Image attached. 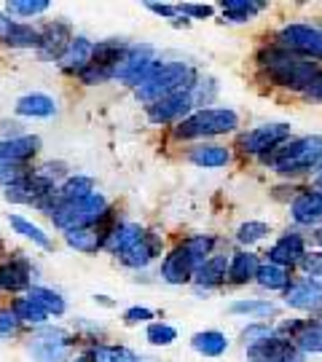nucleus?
<instances>
[{"label": "nucleus", "instance_id": "nucleus-38", "mask_svg": "<svg viewBox=\"0 0 322 362\" xmlns=\"http://www.w3.org/2000/svg\"><path fill=\"white\" fill-rule=\"evenodd\" d=\"M271 226L269 223H263V220H245L239 228H236V242L239 245H258V242H263L266 236H269Z\"/></svg>", "mask_w": 322, "mask_h": 362}, {"label": "nucleus", "instance_id": "nucleus-53", "mask_svg": "<svg viewBox=\"0 0 322 362\" xmlns=\"http://www.w3.org/2000/svg\"><path fill=\"white\" fill-rule=\"evenodd\" d=\"M11 27H13V22H11V19H8V16H6V13H0V38L6 40V35H8V33H11Z\"/></svg>", "mask_w": 322, "mask_h": 362}, {"label": "nucleus", "instance_id": "nucleus-1", "mask_svg": "<svg viewBox=\"0 0 322 362\" xmlns=\"http://www.w3.org/2000/svg\"><path fill=\"white\" fill-rule=\"evenodd\" d=\"M258 65L260 70H266L269 78L277 83V86H282V89H290V91H304L309 86V81L320 70L306 62V59H301L296 54L284 52L282 46H274V49H260L258 54Z\"/></svg>", "mask_w": 322, "mask_h": 362}, {"label": "nucleus", "instance_id": "nucleus-17", "mask_svg": "<svg viewBox=\"0 0 322 362\" xmlns=\"http://www.w3.org/2000/svg\"><path fill=\"white\" fill-rule=\"evenodd\" d=\"M40 140L35 134H22V137H8L0 140V164H27L38 153Z\"/></svg>", "mask_w": 322, "mask_h": 362}, {"label": "nucleus", "instance_id": "nucleus-32", "mask_svg": "<svg viewBox=\"0 0 322 362\" xmlns=\"http://www.w3.org/2000/svg\"><path fill=\"white\" fill-rule=\"evenodd\" d=\"M220 6H223V16L229 22H247L258 11H263L266 3L263 0H223Z\"/></svg>", "mask_w": 322, "mask_h": 362}, {"label": "nucleus", "instance_id": "nucleus-23", "mask_svg": "<svg viewBox=\"0 0 322 362\" xmlns=\"http://www.w3.org/2000/svg\"><path fill=\"white\" fill-rule=\"evenodd\" d=\"M54 113H57V103H54V97L43 94V91L25 94L16 103V116L22 118H52Z\"/></svg>", "mask_w": 322, "mask_h": 362}, {"label": "nucleus", "instance_id": "nucleus-35", "mask_svg": "<svg viewBox=\"0 0 322 362\" xmlns=\"http://www.w3.org/2000/svg\"><path fill=\"white\" fill-rule=\"evenodd\" d=\"M27 296L33 298V300H38L43 309L49 311V317H62L64 311H67V303H64V298L59 296V293H54V290H49V287L43 285H33L30 290H27Z\"/></svg>", "mask_w": 322, "mask_h": 362}, {"label": "nucleus", "instance_id": "nucleus-43", "mask_svg": "<svg viewBox=\"0 0 322 362\" xmlns=\"http://www.w3.org/2000/svg\"><path fill=\"white\" fill-rule=\"evenodd\" d=\"M145 336H148V341H151L154 346H169V344H175L178 330L169 322H151L148 330H145Z\"/></svg>", "mask_w": 322, "mask_h": 362}, {"label": "nucleus", "instance_id": "nucleus-4", "mask_svg": "<svg viewBox=\"0 0 322 362\" xmlns=\"http://www.w3.org/2000/svg\"><path fill=\"white\" fill-rule=\"evenodd\" d=\"M196 70L185 62H164L161 70L156 73L145 86L137 89V100H142L145 105L156 103L161 97H167L172 91H180V89H193L196 83Z\"/></svg>", "mask_w": 322, "mask_h": 362}, {"label": "nucleus", "instance_id": "nucleus-29", "mask_svg": "<svg viewBox=\"0 0 322 362\" xmlns=\"http://www.w3.org/2000/svg\"><path fill=\"white\" fill-rule=\"evenodd\" d=\"M191 346L199 354H205V357H220L229 349V338L220 330H202V333H196L191 338Z\"/></svg>", "mask_w": 322, "mask_h": 362}, {"label": "nucleus", "instance_id": "nucleus-14", "mask_svg": "<svg viewBox=\"0 0 322 362\" xmlns=\"http://www.w3.org/2000/svg\"><path fill=\"white\" fill-rule=\"evenodd\" d=\"M196 263L191 260V255L185 252V247H175L169 252L164 263H161V279L169 285H188L193 276H196Z\"/></svg>", "mask_w": 322, "mask_h": 362}, {"label": "nucleus", "instance_id": "nucleus-15", "mask_svg": "<svg viewBox=\"0 0 322 362\" xmlns=\"http://www.w3.org/2000/svg\"><path fill=\"white\" fill-rule=\"evenodd\" d=\"M161 245H164V242H159L156 233L145 231V236H142L140 242H134V245L127 247L124 252H118L116 258L121 260L124 266H129V269H145L151 260L161 255Z\"/></svg>", "mask_w": 322, "mask_h": 362}, {"label": "nucleus", "instance_id": "nucleus-16", "mask_svg": "<svg viewBox=\"0 0 322 362\" xmlns=\"http://www.w3.org/2000/svg\"><path fill=\"white\" fill-rule=\"evenodd\" d=\"M306 255V242L298 233H284L280 242H274V247L269 250V263L287 269V266H298L301 258Z\"/></svg>", "mask_w": 322, "mask_h": 362}, {"label": "nucleus", "instance_id": "nucleus-57", "mask_svg": "<svg viewBox=\"0 0 322 362\" xmlns=\"http://www.w3.org/2000/svg\"><path fill=\"white\" fill-rule=\"evenodd\" d=\"M317 242L322 245V228H317Z\"/></svg>", "mask_w": 322, "mask_h": 362}, {"label": "nucleus", "instance_id": "nucleus-22", "mask_svg": "<svg viewBox=\"0 0 322 362\" xmlns=\"http://www.w3.org/2000/svg\"><path fill=\"white\" fill-rule=\"evenodd\" d=\"M91 57H94V43L89 38H84V35H78V38H73L70 49L64 52L62 59H59V67L64 73H78L81 76L91 65Z\"/></svg>", "mask_w": 322, "mask_h": 362}, {"label": "nucleus", "instance_id": "nucleus-20", "mask_svg": "<svg viewBox=\"0 0 322 362\" xmlns=\"http://www.w3.org/2000/svg\"><path fill=\"white\" fill-rule=\"evenodd\" d=\"M226 276H229V258L226 255H212L196 269L193 282L199 285V290H218V287H223Z\"/></svg>", "mask_w": 322, "mask_h": 362}, {"label": "nucleus", "instance_id": "nucleus-50", "mask_svg": "<svg viewBox=\"0 0 322 362\" xmlns=\"http://www.w3.org/2000/svg\"><path fill=\"white\" fill-rule=\"evenodd\" d=\"M124 320H127V322H151V320H154V311L145 309V306H129V309L124 311Z\"/></svg>", "mask_w": 322, "mask_h": 362}, {"label": "nucleus", "instance_id": "nucleus-37", "mask_svg": "<svg viewBox=\"0 0 322 362\" xmlns=\"http://www.w3.org/2000/svg\"><path fill=\"white\" fill-rule=\"evenodd\" d=\"M38 40H40V30L27 25H16V22H13L11 33L6 35V43L11 49H38Z\"/></svg>", "mask_w": 322, "mask_h": 362}, {"label": "nucleus", "instance_id": "nucleus-44", "mask_svg": "<svg viewBox=\"0 0 322 362\" xmlns=\"http://www.w3.org/2000/svg\"><path fill=\"white\" fill-rule=\"evenodd\" d=\"M30 172H33V169L27 167V164H0V185H3V188H11L16 182L27 180Z\"/></svg>", "mask_w": 322, "mask_h": 362}, {"label": "nucleus", "instance_id": "nucleus-3", "mask_svg": "<svg viewBox=\"0 0 322 362\" xmlns=\"http://www.w3.org/2000/svg\"><path fill=\"white\" fill-rule=\"evenodd\" d=\"M239 127V116L229 107H202L191 116H185L175 127L178 140H205V137H218L229 134Z\"/></svg>", "mask_w": 322, "mask_h": 362}, {"label": "nucleus", "instance_id": "nucleus-52", "mask_svg": "<svg viewBox=\"0 0 322 362\" xmlns=\"http://www.w3.org/2000/svg\"><path fill=\"white\" fill-rule=\"evenodd\" d=\"M145 8L159 13V16H175V13H180L178 6H172V3H145Z\"/></svg>", "mask_w": 322, "mask_h": 362}, {"label": "nucleus", "instance_id": "nucleus-7", "mask_svg": "<svg viewBox=\"0 0 322 362\" xmlns=\"http://www.w3.org/2000/svg\"><path fill=\"white\" fill-rule=\"evenodd\" d=\"M280 43L284 52L301 59H322V30L311 25H287L280 30Z\"/></svg>", "mask_w": 322, "mask_h": 362}, {"label": "nucleus", "instance_id": "nucleus-51", "mask_svg": "<svg viewBox=\"0 0 322 362\" xmlns=\"http://www.w3.org/2000/svg\"><path fill=\"white\" fill-rule=\"evenodd\" d=\"M306 100H311V103H322V70L317 73V76L309 81V86L301 91Z\"/></svg>", "mask_w": 322, "mask_h": 362}, {"label": "nucleus", "instance_id": "nucleus-46", "mask_svg": "<svg viewBox=\"0 0 322 362\" xmlns=\"http://www.w3.org/2000/svg\"><path fill=\"white\" fill-rule=\"evenodd\" d=\"M193 86H196V89H205V91H193V103L205 105V107L212 103V100H215V94H218V91H215V89H218V83H215L209 76H205V78L199 76Z\"/></svg>", "mask_w": 322, "mask_h": 362}, {"label": "nucleus", "instance_id": "nucleus-49", "mask_svg": "<svg viewBox=\"0 0 322 362\" xmlns=\"http://www.w3.org/2000/svg\"><path fill=\"white\" fill-rule=\"evenodd\" d=\"M19 317L13 314V309H0V338H8L19 330Z\"/></svg>", "mask_w": 322, "mask_h": 362}, {"label": "nucleus", "instance_id": "nucleus-40", "mask_svg": "<svg viewBox=\"0 0 322 362\" xmlns=\"http://www.w3.org/2000/svg\"><path fill=\"white\" fill-rule=\"evenodd\" d=\"M8 223H11V228L16 233H22V236H27L30 242H35L38 247H43V250H49L52 247V242H49V236L40 231L35 223H30L27 218H22V215H11L8 218Z\"/></svg>", "mask_w": 322, "mask_h": 362}, {"label": "nucleus", "instance_id": "nucleus-21", "mask_svg": "<svg viewBox=\"0 0 322 362\" xmlns=\"http://www.w3.org/2000/svg\"><path fill=\"white\" fill-rule=\"evenodd\" d=\"M290 215L298 226H314L317 220H322V191H304L293 199Z\"/></svg>", "mask_w": 322, "mask_h": 362}, {"label": "nucleus", "instance_id": "nucleus-47", "mask_svg": "<svg viewBox=\"0 0 322 362\" xmlns=\"http://www.w3.org/2000/svg\"><path fill=\"white\" fill-rule=\"evenodd\" d=\"M298 266H301V272L306 274L309 279H320L322 276V250H317V252H306Z\"/></svg>", "mask_w": 322, "mask_h": 362}, {"label": "nucleus", "instance_id": "nucleus-5", "mask_svg": "<svg viewBox=\"0 0 322 362\" xmlns=\"http://www.w3.org/2000/svg\"><path fill=\"white\" fill-rule=\"evenodd\" d=\"M27 354L33 362H67L73 354V336L57 327L38 330L27 344Z\"/></svg>", "mask_w": 322, "mask_h": 362}, {"label": "nucleus", "instance_id": "nucleus-31", "mask_svg": "<svg viewBox=\"0 0 322 362\" xmlns=\"http://www.w3.org/2000/svg\"><path fill=\"white\" fill-rule=\"evenodd\" d=\"M46 196L49 194H46V191H40L38 185L30 180V177L22 180V182H16V185H11V188H6V199L13 202V204H30V207L35 204V207H38Z\"/></svg>", "mask_w": 322, "mask_h": 362}, {"label": "nucleus", "instance_id": "nucleus-48", "mask_svg": "<svg viewBox=\"0 0 322 362\" xmlns=\"http://www.w3.org/2000/svg\"><path fill=\"white\" fill-rule=\"evenodd\" d=\"M178 11L188 19V16H193V19H207V16H212L215 13V8L212 6H207V3H180L178 6Z\"/></svg>", "mask_w": 322, "mask_h": 362}, {"label": "nucleus", "instance_id": "nucleus-36", "mask_svg": "<svg viewBox=\"0 0 322 362\" xmlns=\"http://www.w3.org/2000/svg\"><path fill=\"white\" fill-rule=\"evenodd\" d=\"M91 362H137L140 357L127 346H108V344H97L89 349Z\"/></svg>", "mask_w": 322, "mask_h": 362}, {"label": "nucleus", "instance_id": "nucleus-42", "mask_svg": "<svg viewBox=\"0 0 322 362\" xmlns=\"http://www.w3.org/2000/svg\"><path fill=\"white\" fill-rule=\"evenodd\" d=\"M49 0H8L6 11L13 16H38V13L49 11Z\"/></svg>", "mask_w": 322, "mask_h": 362}, {"label": "nucleus", "instance_id": "nucleus-55", "mask_svg": "<svg viewBox=\"0 0 322 362\" xmlns=\"http://www.w3.org/2000/svg\"><path fill=\"white\" fill-rule=\"evenodd\" d=\"M73 362H91V357H89V351H84V354H78L76 360Z\"/></svg>", "mask_w": 322, "mask_h": 362}, {"label": "nucleus", "instance_id": "nucleus-54", "mask_svg": "<svg viewBox=\"0 0 322 362\" xmlns=\"http://www.w3.org/2000/svg\"><path fill=\"white\" fill-rule=\"evenodd\" d=\"M188 25H191V22H188L185 16H183V19H175V27H178V30H183V27H188Z\"/></svg>", "mask_w": 322, "mask_h": 362}, {"label": "nucleus", "instance_id": "nucleus-45", "mask_svg": "<svg viewBox=\"0 0 322 362\" xmlns=\"http://www.w3.org/2000/svg\"><path fill=\"white\" fill-rule=\"evenodd\" d=\"M277 336V330L274 327H269V325L258 322V325H247L245 330H242V341H245V346L250 349V346H255V344H260V341H269V338Z\"/></svg>", "mask_w": 322, "mask_h": 362}, {"label": "nucleus", "instance_id": "nucleus-18", "mask_svg": "<svg viewBox=\"0 0 322 362\" xmlns=\"http://www.w3.org/2000/svg\"><path fill=\"white\" fill-rule=\"evenodd\" d=\"M151 62H154V49H151L148 43H142V46H127L124 57L118 59L116 76H113V78L124 81V83H129L132 78L137 76L140 70H145Z\"/></svg>", "mask_w": 322, "mask_h": 362}, {"label": "nucleus", "instance_id": "nucleus-19", "mask_svg": "<svg viewBox=\"0 0 322 362\" xmlns=\"http://www.w3.org/2000/svg\"><path fill=\"white\" fill-rule=\"evenodd\" d=\"M30 279H33V269L25 258H13L0 263V290L6 293H22L30 290Z\"/></svg>", "mask_w": 322, "mask_h": 362}, {"label": "nucleus", "instance_id": "nucleus-30", "mask_svg": "<svg viewBox=\"0 0 322 362\" xmlns=\"http://www.w3.org/2000/svg\"><path fill=\"white\" fill-rule=\"evenodd\" d=\"M54 194L59 202H78V199H86L89 194H94V182L89 175H70Z\"/></svg>", "mask_w": 322, "mask_h": 362}, {"label": "nucleus", "instance_id": "nucleus-26", "mask_svg": "<svg viewBox=\"0 0 322 362\" xmlns=\"http://www.w3.org/2000/svg\"><path fill=\"white\" fill-rule=\"evenodd\" d=\"M62 177L64 180L70 177L64 161H46V164H40V167H35L33 172H30V180L35 182L40 191H46V194L57 191V185H59Z\"/></svg>", "mask_w": 322, "mask_h": 362}, {"label": "nucleus", "instance_id": "nucleus-41", "mask_svg": "<svg viewBox=\"0 0 322 362\" xmlns=\"http://www.w3.org/2000/svg\"><path fill=\"white\" fill-rule=\"evenodd\" d=\"M185 252L191 255V260L196 266H202L207 258H212V250H215V239L212 236H193L185 242Z\"/></svg>", "mask_w": 322, "mask_h": 362}, {"label": "nucleus", "instance_id": "nucleus-39", "mask_svg": "<svg viewBox=\"0 0 322 362\" xmlns=\"http://www.w3.org/2000/svg\"><path fill=\"white\" fill-rule=\"evenodd\" d=\"M229 311H231V314H247V317L269 320V317L277 314V306L269 303V300H258V298H253V300H236V303L229 306Z\"/></svg>", "mask_w": 322, "mask_h": 362}, {"label": "nucleus", "instance_id": "nucleus-56", "mask_svg": "<svg viewBox=\"0 0 322 362\" xmlns=\"http://www.w3.org/2000/svg\"><path fill=\"white\" fill-rule=\"evenodd\" d=\"M314 185H317V191H322V172L317 175V180H314Z\"/></svg>", "mask_w": 322, "mask_h": 362}, {"label": "nucleus", "instance_id": "nucleus-12", "mask_svg": "<svg viewBox=\"0 0 322 362\" xmlns=\"http://www.w3.org/2000/svg\"><path fill=\"white\" fill-rule=\"evenodd\" d=\"M282 298L290 309L317 311V309H322V282L320 279H309V276L296 279V282H290V285H287V290L282 293Z\"/></svg>", "mask_w": 322, "mask_h": 362}, {"label": "nucleus", "instance_id": "nucleus-33", "mask_svg": "<svg viewBox=\"0 0 322 362\" xmlns=\"http://www.w3.org/2000/svg\"><path fill=\"white\" fill-rule=\"evenodd\" d=\"M290 341H293L296 349H301L304 354H322V325L306 322Z\"/></svg>", "mask_w": 322, "mask_h": 362}, {"label": "nucleus", "instance_id": "nucleus-25", "mask_svg": "<svg viewBox=\"0 0 322 362\" xmlns=\"http://www.w3.org/2000/svg\"><path fill=\"white\" fill-rule=\"evenodd\" d=\"M258 269H260L258 255H253V252H236L231 258V263H229V276L226 279L231 282V287H242L250 279H255Z\"/></svg>", "mask_w": 322, "mask_h": 362}, {"label": "nucleus", "instance_id": "nucleus-24", "mask_svg": "<svg viewBox=\"0 0 322 362\" xmlns=\"http://www.w3.org/2000/svg\"><path fill=\"white\" fill-rule=\"evenodd\" d=\"M142 236H145V228L137 226V223H116L110 228V233H108V239H105V250H110L113 255H118V252H124L134 242H140Z\"/></svg>", "mask_w": 322, "mask_h": 362}, {"label": "nucleus", "instance_id": "nucleus-2", "mask_svg": "<svg viewBox=\"0 0 322 362\" xmlns=\"http://www.w3.org/2000/svg\"><path fill=\"white\" fill-rule=\"evenodd\" d=\"M263 161L274 172H280V175H304L311 167H320L322 164V134L287 140L274 153L263 156Z\"/></svg>", "mask_w": 322, "mask_h": 362}, {"label": "nucleus", "instance_id": "nucleus-10", "mask_svg": "<svg viewBox=\"0 0 322 362\" xmlns=\"http://www.w3.org/2000/svg\"><path fill=\"white\" fill-rule=\"evenodd\" d=\"M191 107H193V89H180L148 105V118L154 124H169V121L185 118V113H191Z\"/></svg>", "mask_w": 322, "mask_h": 362}, {"label": "nucleus", "instance_id": "nucleus-34", "mask_svg": "<svg viewBox=\"0 0 322 362\" xmlns=\"http://www.w3.org/2000/svg\"><path fill=\"white\" fill-rule=\"evenodd\" d=\"M13 314L19 317V322H27V325H40L49 320V311L40 306L38 300H33L30 296H22L13 300Z\"/></svg>", "mask_w": 322, "mask_h": 362}, {"label": "nucleus", "instance_id": "nucleus-28", "mask_svg": "<svg viewBox=\"0 0 322 362\" xmlns=\"http://www.w3.org/2000/svg\"><path fill=\"white\" fill-rule=\"evenodd\" d=\"M255 282L260 290H269V293H284L290 285V274L287 269H280L274 263H260V269L255 274Z\"/></svg>", "mask_w": 322, "mask_h": 362}, {"label": "nucleus", "instance_id": "nucleus-6", "mask_svg": "<svg viewBox=\"0 0 322 362\" xmlns=\"http://www.w3.org/2000/svg\"><path fill=\"white\" fill-rule=\"evenodd\" d=\"M127 52V43L124 40H103L94 46V57H91V65L81 73V81L89 83V86H97V83H105L108 78L116 76V65L118 59Z\"/></svg>", "mask_w": 322, "mask_h": 362}, {"label": "nucleus", "instance_id": "nucleus-27", "mask_svg": "<svg viewBox=\"0 0 322 362\" xmlns=\"http://www.w3.org/2000/svg\"><path fill=\"white\" fill-rule=\"evenodd\" d=\"M188 158H191L196 167L218 169V167H226L231 161V151L223 148V145H199V148H193L191 153H188Z\"/></svg>", "mask_w": 322, "mask_h": 362}, {"label": "nucleus", "instance_id": "nucleus-9", "mask_svg": "<svg viewBox=\"0 0 322 362\" xmlns=\"http://www.w3.org/2000/svg\"><path fill=\"white\" fill-rule=\"evenodd\" d=\"M250 362H306V354L296 349V344L290 338L274 336L269 341H260L255 346L247 349Z\"/></svg>", "mask_w": 322, "mask_h": 362}, {"label": "nucleus", "instance_id": "nucleus-11", "mask_svg": "<svg viewBox=\"0 0 322 362\" xmlns=\"http://www.w3.org/2000/svg\"><path fill=\"white\" fill-rule=\"evenodd\" d=\"M73 43V33L64 22H49L40 27V40H38V59L43 62H59L64 57V52Z\"/></svg>", "mask_w": 322, "mask_h": 362}, {"label": "nucleus", "instance_id": "nucleus-8", "mask_svg": "<svg viewBox=\"0 0 322 362\" xmlns=\"http://www.w3.org/2000/svg\"><path fill=\"white\" fill-rule=\"evenodd\" d=\"M290 140V124H263L239 137V148L253 156H269Z\"/></svg>", "mask_w": 322, "mask_h": 362}, {"label": "nucleus", "instance_id": "nucleus-13", "mask_svg": "<svg viewBox=\"0 0 322 362\" xmlns=\"http://www.w3.org/2000/svg\"><path fill=\"white\" fill-rule=\"evenodd\" d=\"M113 228V223H108V218H103L94 226H84V228H73V231H64V242L81 250V252H97L100 247H105V239Z\"/></svg>", "mask_w": 322, "mask_h": 362}]
</instances>
